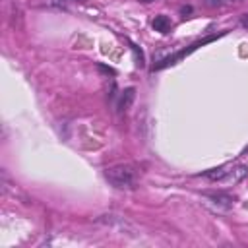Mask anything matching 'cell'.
<instances>
[{"label": "cell", "instance_id": "1", "mask_svg": "<svg viewBox=\"0 0 248 248\" xmlns=\"http://www.w3.org/2000/svg\"><path fill=\"white\" fill-rule=\"evenodd\" d=\"M105 176L116 188H134L138 178H140V170L136 165L124 163V165H114V167L107 169Z\"/></svg>", "mask_w": 248, "mask_h": 248}, {"label": "cell", "instance_id": "2", "mask_svg": "<svg viewBox=\"0 0 248 248\" xmlns=\"http://www.w3.org/2000/svg\"><path fill=\"white\" fill-rule=\"evenodd\" d=\"M246 172H248V167H246V165H238V167H234V169H231V170H227L225 167L213 169V170L207 172V176H209L211 180H219V182H223V184H234V182H238L240 178H244Z\"/></svg>", "mask_w": 248, "mask_h": 248}, {"label": "cell", "instance_id": "3", "mask_svg": "<svg viewBox=\"0 0 248 248\" xmlns=\"http://www.w3.org/2000/svg\"><path fill=\"white\" fill-rule=\"evenodd\" d=\"M134 99H136V89H134V87L124 89V93H122V97H120V101H118V110H120V112H126V110L130 108V105L134 103Z\"/></svg>", "mask_w": 248, "mask_h": 248}, {"label": "cell", "instance_id": "4", "mask_svg": "<svg viewBox=\"0 0 248 248\" xmlns=\"http://www.w3.org/2000/svg\"><path fill=\"white\" fill-rule=\"evenodd\" d=\"M151 25L159 33H169V29H170V17H167V16H155V19H153Z\"/></svg>", "mask_w": 248, "mask_h": 248}, {"label": "cell", "instance_id": "5", "mask_svg": "<svg viewBox=\"0 0 248 248\" xmlns=\"http://www.w3.org/2000/svg\"><path fill=\"white\" fill-rule=\"evenodd\" d=\"M211 200H215V203H223V205H231L232 203V198L227 196V194H209Z\"/></svg>", "mask_w": 248, "mask_h": 248}, {"label": "cell", "instance_id": "6", "mask_svg": "<svg viewBox=\"0 0 248 248\" xmlns=\"http://www.w3.org/2000/svg\"><path fill=\"white\" fill-rule=\"evenodd\" d=\"M242 23H244V27H248V14L242 16Z\"/></svg>", "mask_w": 248, "mask_h": 248}, {"label": "cell", "instance_id": "7", "mask_svg": "<svg viewBox=\"0 0 248 248\" xmlns=\"http://www.w3.org/2000/svg\"><path fill=\"white\" fill-rule=\"evenodd\" d=\"M141 4H149V2H153V0H140Z\"/></svg>", "mask_w": 248, "mask_h": 248}, {"label": "cell", "instance_id": "8", "mask_svg": "<svg viewBox=\"0 0 248 248\" xmlns=\"http://www.w3.org/2000/svg\"><path fill=\"white\" fill-rule=\"evenodd\" d=\"M217 2H238V0H217Z\"/></svg>", "mask_w": 248, "mask_h": 248}]
</instances>
